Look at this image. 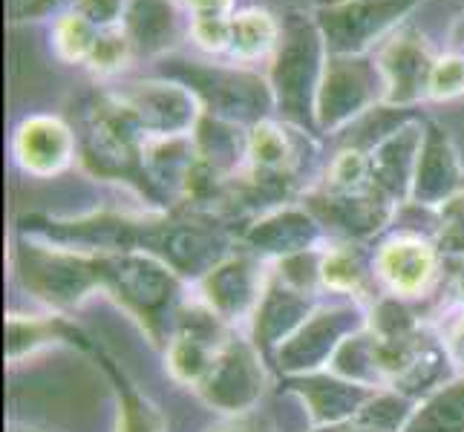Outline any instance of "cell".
<instances>
[{
  "label": "cell",
  "instance_id": "52a82bcc",
  "mask_svg": "<svg viewBox=\"0 0 464 432\" xmlns=\"http://www.w3.org/2000/svg\"><path fill=\"white\" fill-rule=\"evenodd\" d=\"M222 346L226 343L219 341V326H217L214 312L188 317L179 326V331L173 334L170 349H168L170 372L182 383L199 387Z\"/></svg>",
  "mask_w": 464,
  "mask_h": 432
},
{
  "label": "cell",
  "instance_id": "484cf974",
  "mask_svg": "<svg viewBox=\"0 0 464 432\" xmlns=\"http://www.w3.org/2000/svg\"><path fill=\"white\" fill-rule=\"evenodd\" d=\"M461 292H464V265H461Z\"/></svg>",
  "mask_w": 464,
  "mask_h": 432
},
{
  "label": "cell",
  "instance_id": "603a6c76",
  "mask_svg": "<svg viewBox=\"0 0 464 432\" xmlns=\"http://www.w3.org/2000/svg\"><path fill=\"white\" fill-rule=\"evenodd\" d=\"M444 349H447V358H450L459 370L464 372V314L456 317L450 329H447V338H444Z\"/></svg>",
  "mask_w": 464,
  "mask_h": 432
},
{
  "label": "cell",
  "instance_id": "2e32d148",
  "mask_svg": "<svg viewBox=\"0 0 464 432\" xmlns=\"http://www.w3.org/2000/svg\"><path fill=\"white\" fill-rule=\"evenodd\" d=\"M46 334H50V326L46 323L9 317V323H6V355H9V360L21 358L26 349H35L38 343H44Z\"/></svg>",
  "mask_w": 464,
  "mask_h": 432
},
{
  "label": "cell",
  "instance_id": "4316f807",
  "mask_svg": "<svg viewBox=\"0 0 464 432\" xmlns=\"http://www.w3.org/2000/svg\"><path fill=\"white\" fill-rule=\"evenodd\" d=\"M14 432H32V429H14Z\"/></svg>",
  "mask_w": 464,
  "mask_h": 432
},
{
  "label": "cell",
  "instance_id": "3957f363",
  "mask_svg": "<svg viewBox=\"0 0 464 432\" xmlns=\"http://www.w3.org/2000/svg\"><path fill=\"white\" fill-rule=\"evenodd\" d=\"M358 326L355 312L349 309H324L312 317H306L292 338H285L277 346V366L285 375H309L317 366L334 358L346 334H352Z\"/></svg>",
  "mask_w": 464,
  "mask_h": 432
},
{
  "label": "cell",
  "instance_id": "7a4b0ae2",
  "mask_svg": "<svg viewBox=\"0 0 464 432\" xmlns=\"http://www.w3.org/2000/svg\"><path fill=\"white\" fill-rule=\"evenodd\" d=\"M263 387L266 375L257 351L243 341H228L197 389L208 404L222 412H246L257 404Z\"/></svg>",
  "mask_w": 464,
  "mask_h": 432
},
{
  "label": "cell",
  "instance_id": "ffe728a7",
  "mask_svg": "<svg viewBox=\"0 0 464 432\" xmlns=\"http://www.w3.org/2000/svg\"><path fill=\"white\" fill-rule=\"evenodd\" d=\"M464 90V63L456 58H447L436 63L433 75H430V92L436 99H450V95Z\"/></svg>",
  "mask_w": 464,
  "mask_h": 432
},
{
  "label": "cell",
  "instance_id": "5b68a950",
  "mask_svg": "<svg viewBox=\"0 0 464 432\" xmlns=\"http://www.w3.org/2000/svg\"><path fill=\"white\" fill-rule=\"evenodd\" d=\"M289 389L300 395V401L306 404L314 424L320 427H338L355 421L361 409L372 401L378 392L375 387L349 380L341 375H295L289 380Z\"/></svg>",
  "mask_w": 464,
  "mask_h": 432
},
{
  "label": "cell",
  "instance_id": "44dd1931",
  "mask_svg": "<svg viewBox=\"0 0 464 432\" xmlns=\"http://www.w3.org/2000/svg\"><path fill=\"white\" fill-rule=\"evenodd\" d=\"M363 158L358 153H343L338 158V165H334L332 176H334V185H338L341 190H352V187H358L361 179H363Z\"/></svg>",
  "mask_w": 464,
  "mask_h": 432
},
{
  "label": "cell",
  "instance_id": "d6986e66",
  "mask_svg": "<svg viewBox=\"0 0 464 432\" xmlns=\"http://www.w3.org/2000/svg\"><path fill=\"white\" fill-rule=\"evenodd\" d=\"M237 46L243 53H260L268 46L271 35H275V29H271L266 14H243V18L237 21Z\"/></svg>",
  "mask_w": 464,
  "mask_h": 432
},
{
  "label": "cell",
  "instance_id": "277c9868",
  "mask_svg": "<svg viewBox=\"0 0 464 432\" xmlns=\"http://www.w3.org/2000/svg\"><path fill=\"white\" fill-rule=\"evenodd\" d=\"M21 274L32 292L55 306H72L84 300L95 285H102L99 260L72 257V254L26 251Z\"/></svg>",
  "mask_w": 464,
  "mask_h": 432
},
{
  "label": "cell",
  "instance_id": "7c38bea8",
  "mask_svg": "<svg viewBox=\"0 0 464 432\" xmlns=\"http://www.w3.org/2000/svg\"><path fill=\"white\" fill-rule=\"evenodd\" d=\"M248 239L254 243V248H260V251L292 257L297 251H306L309 239H312V222L306 216L285 214V216L268 219L263 226H257Z\"/></svg>",
  "mask_w": 464,
  "mask_h": 432
},
{
  "label": "cell",
  "instance_id": "cb8c5ba5",
  "mask_svg": "<svg viewBox=\"0 0 464 432\" xmlns=\"http://www.w3.org/2000/svg\"><path fill=\"white\" fill-rule=\"evenodd\" d=\"M324 432H375V429L363 427V424H358V421H349V424H338V427H326Z\"/></svg>",
  "mask_w": 464,
  "mask_h": 432
},
{
  "label": "cell",
  "instance_id": "4fadbf2b",
  "mask_svg": "<svg viewBox=\"0 0 464 432\" xmlns=\"http://www.w3.org/2000/svg\"><path fill=\"white\" fill-rule=\"evenodd\" d=\"M456 173H453V158L444 150V144L430 139L421 148L419 158V179H415V190L424 199H439L453 187Z\"/></svg>",
  "mask_w": 464,
  "mask_h": 432
},
{
  "label": "cell",
  "instance_id": "8fae6325",
  "mask_svg": "<svg viewBox=\"0 0 464 432\" xmlns=\"http://www.w3.org/2000/svg\"><path fill=\"white\" fill-rule=\"evenodd\" d=\"M401 432H464V378L427 392Z\"/></svg>",
  "mask_w": 464,
  "mask_h": 432
},
{
  "label": "cell",
  "instance_id": "7402d4cb",
  "mask_svg": "<svg viewBox=\"0 0 464 432\" xmlns=\"http://www.w3.org/2000/svg\"><path fill=\"white\" fill-rule=\"evenodd\" d=\"M441 248L444 251H464V199L461 205H453L447 222L441 228Z\"/></svg>",
  "mask_w": 464,
  "mask_h": 432
},
{
  "label": "cell",
  "instance_id": "8992f818",
  "mask_svg": "<svg viewBox=\"0 0 464 432\" xmlns=\"http://www.w3.org/2000/svg\"><path fill=\"white\" fill-rule=\"evenodd\" d=\"M202 292L208 300V309L217 317L234 320L239 314L257 309L266 288L260 285V271L246 257H237L208 271L202 277Z\"/></svg>",
  "mask_w": 464,
  "mask_h": 432
},
{
  "label": "cell",
  "instance_id": "6da1fadb",
  "mask_svg": "<svg viewBox=\"0 0 464 432\" xmlns=\"http://www.w3.org/2000/svg\"><path fill=\"white\" fill-rule=\"evenodd\" d=\"M102 283L113 292L124 306H130L150 331L156 334L159 320L165 317L170 300L176 297V271L168 263H159L153 257H136V254H119V257L99 260Z\"/></svg>",
  "mask_w": 464,
  "mask_h": 432
},
{
  "label": "cell",
  "instance_id": "9c48e42d",
  "mask_svg": "<svg viewBox=\"0 0 464 432\" xmlns=\"http://www.w3.org/2000/svg\"><path fill=\"white\" fill-rule=\"evenodd\" d=\"M375 268L395 294H421L436 274V251L415 236H401L381 248Z\"/></svg>",
  "mask_w": 464,
  "mask_h": 432
},
{
  "label": "cell",
  "instance_id": "30bf717a",
  "mask_svg": "<svg viewBox=\"0 0 464 432\" xmlns=\"http://www.w3.org/2000/svg\"><path fill=\"white\" fill-rule=\"evenodd\" d=\"M72 139L67 127L55 119H32L21 127L14 139L21 165L32 173H55L67 165Z\"/></svg>",
  "mask_w": 464,
  "mask_h": 432
},
{
  "label": "cell",
  "instance_id": "9a60e30c",
  "mask_svg": "<svg viewBox=\"0 0 464 432\" xmlns=\"http://www.w3.org/2000/svg\"><path fill=\"white\" fill-rule=\"evenodd\" d=\"M119 432H165V424H162V415H159L145 398H139L136 392L124 387Z\"/></svg>",
  "mask_w": 464,
  "mask_h": 432
},
{
  "label": "cell",
  "instance_id": "ac0fdd59",
  "mask_svg": "<svg viewBox=\"0 0 464 432\" xmlns=\"http://www.w3.org/2000/svg\"><path fill=\"white\" fill-rule=\"evenodd\" d=\"M320 277H324V283L332 288H355L363 277V271L355 260L349 257V254L334 251L324 263H320Z\"/></svg>",
  "mask_w": 464,
  "mask_h": 432
},
{
  "label": "cell",
  "instance_id": "5bb4252c",
  "mask_svg": "<svg viewBox=\"0 0 464 432\" xmlns=\"http://www.w3.org/2000/svg\"><path fill=\"white\" fill-rule=\"evenodd\" d=\"M412 404H410V398L401 395V392H375L372 395V401L366 404L358 415V424L363 427H370L375 432H401L410 421V415H412Z\"/></svg>",
  "mask_w": 464,
  "mask_h": 432
},
{
  "label": "cell",
  "instance_id": "ba28073f",
  "mask_svg": "<svg viewBox=\"0 0 464 432\" xmlns=\"http://www.w3.org/2000/svg\"><path fill=\"white\" fill-rule=\"evenodd\" d=\"M306 317H309V300L303 288L292 285L289 280L271 283L260 297V306L254 309V338H257V346L260 349L280 346L285 338H292L306 323Z\"/></svg>",
  "mask_w": 464,
  "mask_h": 432
},
{
  "label": "cell",
  "instance_id": "d4e9b609",
  "mask_svg": "<svg viewBox=\"0 0 464 432\" xmlns=\"http://www.w3.org/2000/svg\"><path fill=\"white\" fill-rule=\"evenodd\" d=\"M219 432H266V429L251 427V424H239V427H228V429H219Z\"/></svg>",
  "mask_w": 464,
  "mask_h": 432
},
{
  "label": "cell",
  "instance_id": "e0dca14e",
  "mask_svg": "<svg viewBox=\"0 0 464 432\" xmlns=\"http://www.w3.org/2000/svg\"><path fill=\"white\" fill-rule=\"evenodd\" d=\"M251 153H254V162L260 168H268V170H277L285 165V141L277 130H271V127H257V133L251 139Z\"/></svg>",
  "mask_w": 464,
  "mask_h": 432
}]
</instances>
